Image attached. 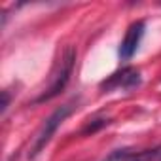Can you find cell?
Masks as SVG:
<instances>
[{
    "instance_id": "cell-1",
    "label": "cell",
    "mask_w": 161,
    "mask_h": 161,
    "mask_svg": "<svg viewBox=\"0 0 161 161\" xmlns=\"http://www.w3.org/2000/svg\"><path fill=\"white\" fill-rule=\"evenodd\" d=\"M74 61H76V49H74L72 46H66L64 51L61 53L59 61L55 63V68H53V72H51L47 89L36 99V103L51 101L53 97H57V95L64 89V86L68 84V80H70L72 68H74Z\"/></svg>"
},
{
    "instance_id": "cell-2",
    "label": "cell",
    "mask_w": 161,
    "mask_h": 161,
    "mask_svg": "<svg viewBox=\"0 0 161 161\" xmlns=\"http://www.w3.org/2000/svg\"><path fill=\"white\" fill-rule=\"evenodd\" d=\"M72 110H74V106L72 104H64V106H61V108H57L46 121H44V125H42V129L38 131V135L34 136V142H32V146H31V152H29V157H36L44 148H46V144L51 140V136H53V133L57 131V127L72 114Z\"/></svg>"
},
{
    "instance_id": "cell-3",
    "label": "cell",
    "mask_w": 161,
    "mask_h": 161,
    "mask_svg": "<svg viewBox=\"0 0 161 161\" xmlns=\"http://www.w3.org/2000/svg\"><path fill=\"white\" fill-rule=\"evenodd\" d=\"M136 86H140V72L125 66L118 72H114L112 76H108L104 82L101 84V89L112 91V89H135Z\"/></svg>"
},
{
    "instance_id": "cell-4",
    "label": "cell",
    "mask_w": 161,
    "mask_h": 161,
    "mask_svg": "<svg viewBox=\"0 0 161 161\" xmlns=\"http://www.w3.org/2000/svg\"><path fill=\"white\" fill-rule=\"evenodd\" d=\"M144 29H146L144 21H135L133 25H129V29H127L121 44H119V51H118L119 53V61L125 63V61H129L135 55V51L138 49L140 40L144 36Z\"/></svg>"
},
{
    "instance_id": "cell-5",
    "label": "cell",
    "mask_w": 161,
    "mask_h": 161,
    "mask_svg": "<svg viewBox=\"0 0 161 161\" xmlns=\"http://www.w3.org/2000/svg\"><path fill=\"white\" fill-rule=\"evenodd\" d=\"M127 161H161V146L153 148V150H144V152L131 153Z\"/></svg>"
},
{
    "instance_id": "cell-6",
    "label": "cell",
    "mask_w": 161,
    "mask_h": 161,
    "mask_svg": "<svg viewBox=\"0 0 161 161\" xmlns=\"http://www.w3.org/2000/svg\"><path fill=\"white\" fill-rule=\"evenodd\" d=\"M110 121L106 119V118H95V119H89V123L82 129V133L84 135H89V133H95V131H99L101 127H104V125H108Z\"/></svg>"
},
{
    "instance_id": "cell-7",
    "label": "cell",
    "mask_w": 161,
    "mask_h": 161,
    "mask_svg": "<svg viewBox=\"0 0 161 161\" xmlns=\"http://www.w3.org/2000/svg\"><path fill=\"white\" fill-rule=\"evenodd\" d=\"M129 155H131L129 150H116V152H112L104 161H127Z\"/></svg>"
},
{
    "instance_id": "cell-8",
    "label": "cell",
    "mask_w": 161,
    "mask_h": 161,
    "mask_svg": "<svg viewBox=\"0 0 161 161\" xmlns=\"http://www.w3.org/2000/svg\"><path fill=\"white\" fill-rule=\"evenodd\" d=\"M8 104H10V95H8V91H2V114L6 112Z\"/></svg>"
}]
</instances>
